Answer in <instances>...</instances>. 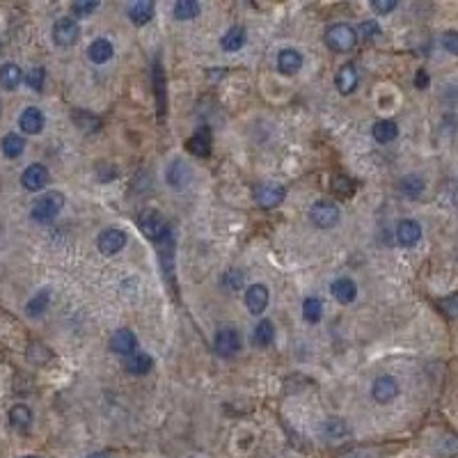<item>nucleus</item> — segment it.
<instances>
[{"instance_id":"obj_11","label":"nucleus","mask_w":458,"mask_h":458,"mask_svg":"<svg viewBox=\"0 0 458 458\" xmlns=\"http://www.w3.org/2000/svg\"><path fill=\"white\" fill-rule=\"evenodd\" d=\"M397 239L404 248H412L421 239V227L417 220H401L397 227Z\"/></svg>"},{"instance_id":"obj_5","label":"nucleus","mask_w":458,"mask_h":458,"mask_svg":"<svg viewBox=\"0 0 458 458\" xmlns=\"http://www.w3.org/2000/svg\"><path fill=\"white\" fill-rule=\"evenodd\" d=\"M78 34H81V28L74 19H60L55 21L53 26V41L57 46H71L78 41Z\"/></svg>"},{"instance_id":"obj_39","label":"nucleus","mask_w":458,"mask_h":458,"mask_svg":"<svg viewBox=\"0 0 458 458\" xmlns=\"http://www.w3.org/2000/svg\"><path fill=\"white\" fill-rule=\"evenodd\" d=\"M442 310H445L449 317H458V293H454V296H449L442 300Z\"/></svg>"},{"instance_id":"obj_8","label":"nucleus","mask_w":458,"mask_h":458,"mask_svg":"<svg viewBox=\"0 0 458 458\" xmlns=\"http://www.w3.org/2000/svg\"><path fill=\"white\" fill-rule=\"evenodd\" d=\"M21 183H23V188L30 190V192H37L41 188H46L48 170L44 166H39V163H34V166H30L23 172V177H21Z\"/></svg>"},{"instance_id":"obj_19","label":"nucleus","mask_w":458,"mask_h":458,"mask_svg":"<svg viewBox=\"0 0 458 458\" xmlns=\"http://www.w3.org/2000/svg\"><path fill=\"white\" fill-rule=\"evenodd\" d=\"M357 88V71L353 64H344L337 74V90L341 94H350Z\"/></svg>"},{"instance_id":"obj_40","label":"nucleus","mask_w":458,"mask_h":458,"mask_svg":"<svg viewBox=\"0 0 458 458\" xmlns=\"http://www.w3.org/2000/svg\"><path fill=\"white\" fill-rule=\"evenodd\" d=\"M360 30H362L364 37H369V39H371V37H376V34L381 32V28H378L376 21H364V23L360 26Z\"/></svg>"},{"instance_id":"obj_28","label":"nucleus","mask_w":458,"mask_h":458,"mask_svg":"<svg viewBox=\"0 0 458 458\" xmlns=\"http://www.w3.org/2000/svg\"><path fill=\"white\" fill-rule=\"evenodd\" d=\"M321 314H323V305H321L319 298H307L303 303V317L307 323H319Z\"/></svg>"},{"instance_id":"obj_2","label":"nucleus","mask_w":458,"mask_h":458,"mask_svg":"<svg viewBox=\"0 0 458 458\" xmlns=\"http://www.w3.org/2000/svg\"><path fill=\"white\" fill-rule=\"evenodd\" d=\"M357 41V34L350 26L346 23H335L326 30V44L328 48H332V51L337 53H346L350 48L355 46Z\"/></svg>"},{"instance_id":"obj_38","label":"nucleus","mask_w":458,"mask_h":458,"mask_svg":"<svg viewBox=\"0 0 458 458\" xmlns=\"http://www.w3.org/2000/svg\"><path fill=\"white\" fill-rule=\"evenodd\" d=\"M397 7V0H374L371 3V10L378 12V14H388Z\"/></svg>"},{"instance_id":"obj_37","label":"nucleus","mask_w":458,"mask_h":458,"mask_svg":"<svg viewBox=\"0 0 458 458\" xmlns=\"http://www.w3.org/2000/svg\"><path fill=\"white\" fill-rule=\"evenodd\" d=\"M99 7V3H94V0H92V3H74L71 5V12L74 14H78V17H85V14H92Z\"/></svg>"},{"instance_id":"obj_6","label":"nucleus","mask_w":458,"mask_h":458,"mask_svg":"<svg viewBox=\"0 0 458 458\" xmlns=\"http://www.w3.org/2000/svg\"><path fill=\"white\" fill-rule=\"evenodd\" d=\"M284 188L277 183H261L255 188V199L257 204L263 206V209H273V206H277L284 199Z\"/></svg>"},{"instance_id":"obj_35","label":"nucleus","mask_w":458,"mask_h":458,"mask_svg":"<svg viewBox=\"0 0 458 458\" xmlns=\"http://www.w3.org/2000/svg\"><path fill=\"white\" fill-rule=\"evenodd\" d=\"M332 190L339 192V195H350V192H353V183H350L346 177H335Z\"/></svg>"},{"instance_id":"obj_24","label":"nucleus","mask_w":458,"mask_h":458,"mask_svg":"<svg viewBox=\"0 0 458 458\" xmlns=\"http://www.w3.org/2000/svg\"><path fill=\"white\" fill-rule=\"evenodd\" d=\"M26 149V140L19 133H7L3 138V154L7 159H19Z\"/></svg>"},{"instance_id":"obj_44","label":"nucleus","mask_w":458,"mask_h":458,"mask_svg":"<svg viewBox=\"0 0 458 458\" xmlns=\"http://www.w3.org/2000/svg\"><path fill=\"white\" fill-rule=\"evenodd\" d=\"M26 458H37V456H26Z\"/></svg>"},{"instance_id":"obj_20","label":"nucleus","mask_w":458,"mask_h":458,"mask_svg":"<svg viewBox=\"0 0 458 458\" xmlns=\"http://www.w3.org/2000/svg\"><path fill=\"white\" fill-rule=\"evenodd\" d=\"M88 57L94 64H103V62H108L110 57H112V44L108 39H97V41H92L90 44V48H88Z\"/></svg>"},{"instance_id":"obj_31","label":"nucleus","mask_w":458,"mask_h":458,"mask_svg":"<svg viewBox=\"0 0 458 458\" xmlns=\"http://www.w3.org/2000/svg\"><path fill=\"white\" fill-rule=\"evenodd\" d=\"M401 190H404L408 197H419L421 192H424V179H421V177H406V179H401Z\"/></svg>"},{"instance_id":"obj_27","label":"nucleus","mask_w":458,"mask_h":458,"mask_svg":"<svg viewBox=\"0 0 458 458\" xmlns=\"http://www.w3.org/2000/svg\"><path fill=\"white\" fill-rule=\"evenodd\" d=\"M220 44H223V48L225 51H239V48L246 44V30H243V28H232V30H227L225 32V37H223V41H220Z\"/></svg>"},{"instance_id":"obj_3","label":"nucleus","mask_w":458,"mask_h":458,"mask_svg":"<svg viewBox=\"0 0 458 458\" xmlns=\"http://www.w3.org/2000/svg\"><path fill=\"white\" fill-rule=\"evenodd\" d=\"M64 206V197L62 192H46V195H41L37 202L32 206V218L37 220V223H48V220H53L57 213L62 211Z\"/></svg>"},{"instance_id":"obj_23","label":"nucleus","mask_w":458,"mask_h":458,"mask_svg":"<svg viewBox=\"0 0 458 458\" xmlns=\"http://www.w3.org/2000/svg\"><path fill=\"white\" fill-rule=\"evenodd\" d=\"M186 147H188V152L195 156H209V147H211L209 131H197L192 138H188Z\"/></svg>"},{"instance_id":"obj_26","label":"nucleus","mask_w":458,"mask_h":458,"mask_svg":"<svg viewBox=\"0 0 458 458\" xmlns=\"http://www.w3.org/2000/svg\"><path fill=\"white\" fill-rule=\"evenodd\" d=\"M126 369L138 376L147 374V371L152 369V357H149L147 353H138V350H135V353L126 360Z\"/></svg>"},{"instance_id":"obj_36","label":"nucleus","mask_w":458,"mask_h":458,"mask_svg":"<svg viewBox=\"0 0 458 458\" xmlns=\"http://www.w3.org/2000/svg\"><path fill=\"white\" fill-rule=\"evenodd\" d=\"M442 46L452 55H458V32H447L445 37H442Z\"/></svg>"},{"instance_id":"obj_4","label":"nucleus","mask_w":458,"mask_h":458,"mask_svg":"<svg viewBox=\"0 0 458 458\" xmlns=\"http://www.w3.org/2000/svg\"><path fill=\"white\" fill-rule=\"evenodd\" d=\"M310 218L317 227L330 229V227H335L339 223V206L332 204V202H319V204L312 206Z\"/></svg>"},{"instance_id":"obj_16","label":"nucleus","mask_w":458,"mask_h":458,"mask_svg":"<svg viewBox=\"0 0 458 458\" xmlns=\"http://www.w3.org/2000/svg\"><path fill=\"white\" fill-rule=\"evenodd\" d=\"M332 296L339 300L341 305H348L353 303L355 296H357V286L353 280H348V277H339V280H335L332 286H330Z\"/></svg>"},{"instance_id":"obj_34","label":"nucleus","mask_w":458,"mask_h":458,"mask_svg":"<svg viewBox=\"0 0 458 458\" xmlns=\"http://www.w3.org/2000/svg\"><path fill=\"white\" fill-rule=\"evenodd\" d=\"M26 83L30 85L32 90H37V92H39L41 88H44V69H41V67L30 69V71H28V74H26Z\"/></svg>"},{"instance_id":"obj_12","label":"nucleus","mask_w":458,"mask_h":458,"mask_svg":"<svg viewBox=\"0 0 458 458\" xmlns=\"http://www.w3.org/2000/svg\"><path fill=\"white\" fill-rule=\"evenodd\" d=\"M110 348L119 355H133L138 348V339L131 330H117L110 339Z\"/></svg>"},{"instance_id":"obj_15","label":"nucleus","mask_w":458,"mask_h":458,"mask_svg":"<svg viewBox=\"0 0 458 458\" xmlns=\"http://www.w3.org/2000/svg\"><path fill=\"white\" fill-rule=\"evenodd\" d=\"M19 126L23 128V133H39L44 128V112L39 108H26L19 117Z\"/></svg>"},{"instance_id":"obj_13","label":"nucleus","mask_w":458,"mask_h":458,"mask_svg":"<svg viewBox=\"0 0 458 458\" xmlns=\"http://www.w3.org/2000/svg\"><path fill=\"white\" fill-rule=\"evenodd\" d=\"M216 348L223 355H234L236 350L241 348L239 332H236L234 328H223V330H218V335H216Z\"/></svg>"},{"instance_id":"obj_9","label":"nucleus","mask_w":458,"mask_h":458,"mask_svg":"<svg viewBox=\"0 0 458 458\" xmlns=\"http://www.w3.org/2000/svg\"><path fill=\"white\" fill-rule=\"evenodd\" d=\"M126 246V234L121 232V229H106L99 236V250H101L103 255H117L121 248Z\"/></svg>"},{"instance_id":"obj_7","label":"nucleus","mask_w":458,"mask_h":458,"mask_svg":"<svg viewBox=\"0 0 458 458\" xmlns=\"http://www.w3.org/2000/svg\"><path fill=\"white\" fill-rule=\"evenodd\" d=\"M399 395V383L392 376H381L374 381V388H371V397H374L378 404H390L395 401Z\"/></svg>"},{"instance_id":"obj_1","label":"nucleus","mask_w":458,"mask_h":458,"mask_svg":"<svg viewBox=\"0 0 458 458\" xmlns=\"http://www.w3.org/2000/svg\"><path fill=\"white\" fill-rule=\"evenodd\" d=\"M138 225H140V232L145 234L147 239H152L154 243H159L161 239H166V236L170 234V227L166 223V218L154 209L142 211L138 216Z\"/></svg>"},{"instance_id":"obj_18","label":"nucleus","mask_w":458,"mask_h":458,"mask_svg":"<svg viewBox=\"0 0 458 458\" xmlns=\"http://www.w3.org/2000/svg\"><path fill=\"white\" fill-rule=\"evenodd\" d=\"M23 81V71L19 69V64L7 62L0 67V88L5 90H17L19 83Z\"/></svg>"},{"instance_id":"obj_43","label":"nucleus","mask_w":458,"mask_h":458,"mask_svg":"<svg viewBox=\"0 0 458 458\" xmlns=\"http://www.w3.org/2000/svg\"><path fill=\"white\" fill-rule=\"evenodd\" d=\"M88 458H108V454H92V456H88Z\"/></svg>"},{"instance_id":"obj_30","label":"nucleus","mask_w":458,"mask_h":458,"mask_svg":"<svg viewBox=\"0 0 458 458\" xmlns=\"http://www.w3.org/2000/svg\"><path fill=\"white\" fill-rule=\"evenodd\" d=\"M10 421L17 428H26V426H30V421H32V412H30V408L28 406H14L12 410H10Z\"/></svg>"},{"instance_id":"obj_32","label":"nucleus","mask_w":458,"mask_h":458,"mask_svg":"<svg viewBox=\"0 0 458 458\" xmlns=\"http://www.w3.org/2000/svg\"><path fill=\"white\" fill-rule=\"evenodd\" d=\"M48 300H51V293H48V289H44V291H39L37 296H34L30 303H28V314L30 317H37V314H41L48 307Z\"/></svg>"},{"instance_id":"obj_29","label":"nucleus","mask_w":458,"mask_h":458,"mask_svg":"<svg viewBox=\"0 0 458 458\" xmlns=\"http://www.w3.org/2000/svg\"><path fill=\"white\" fill-rule=\"evenodd\" d=\"M199 14V5L195 0H179L175 5V19L179 21H188V19H195Z\"/></svg>"},{"instance_id":"obj_14","label":"nucleus","mask_w":458,"mask_h":458,"mask_svg":"<svg viewBox=\"0 0 458 458\" xmlns=\"http://www.w3.org/2000/svg\"><path fill=\"white\" fill-rule=\"evenodd\" d=\"M300 67H303V55L298 51H293V48H284V51H280V55H277V69H280L284 76L298 74Z\"/></svg>"},{"instance_id":"obj_21","label":"nucleus","mask_w":458,"mask_h":458,"mask_svg":"<svg viewBox=\"0 0 458 458\" xmlns=\"http://www.w3.org/2000/svg\"><path fill=\"white\" fill-rule=\"evenodd\" d=\"M399 135V126H397V121H392V119H381V121H376V126H374V138L381 142V145H388V142H392Z\"/></svg>"},{"instance_id":"obj_17","label":"nucleus","mask_w":458,"mask_h":458,"mask_svg":"<svg viewBox=\"0 0 458 458\" xmlns=\"http://www.w3.org/2000/svg\"><path fill=\"white\" fill-rule=\"evenodd\" d=\"M128 17L135 26H145L154 19V3L149 0H138V3L128 5Z\"/></svg>"},{"instance_id":"obj_41","label":"nucleus","mask_w":458,"mask_h":458,"mask_svg":"<svg viewBox=\"0 0 458 458\" xmlns=\"http://www.w3.org/2000/svg\"><path fill=\"white\" fill-rule=\"evenodd\" d=\"M225 282L229 284V289H239L241 282H243V275H241V273H236V270H232V273H227V275H225Z\"/></svg>"},{"instance_id":"obj_10","label":"nucleus","mask_w":458,"mask_h":458,"mask_svg":"<svg viewBox=\"0 0 458 458\" xmlns=\"http://www.w3.org/2000/svg\"><path fill=\"white\" fill-rule=\"evenodd\" d=\"M246 305L252 314H261L268 307V289L263 284H252L246 291Z\"/></svg>"},{"instance_id":"obj_42","label":"nucleus","mask_w":458,"mask_h":458,"mask_svg":"<svg viewBox=\"0 0 458 458\" xmlns=\"http://www.w3.org/2000/svg\"><path fill=\"white\" fill-rule=\"evenodd\" d=\"M415 85H417L419 90H424L426 85H428V76H426V71H419L417 74V81H415Z\"/></svg>"},{"instance_id":"obj_33","label":"nucleus","mask_w":458,"mask_h":458,"mask_svg":"<svg viewBox=\"0 0 458 458\" xmlns=\"http://www.w3.org/2000/svg\"><path fill=\"white\" fill-rule=\"evenodd\" d=\"M74 121L83 128V131H97L99 128V119L92 117V114H88V112H76Z\"/></svg>"},{"instance_id":"obj_25","label":"nucleus","mask_w":458,"mask_h":458,"mask_svg":"<svg viewBox=\"0 0 458 458\" xmlns=\"http://www.w3.org/2000/svg\"><path fill=\"white\" fill-rule=\"evenodd\" d=\"M273 339H275V326L266 319L259 321L257 328H255V344L257 346H261V348H266V346L273 344Z\"/></svg>"},{"instance_id":"obj_22","label":"nucleus","mask_w":458,"mask_h":458,"mask_svg":"<svg viewBox=\"0 0 458 458\" xmlns=\"http://www.w3.org/2000/svg\"><path fill=\"white\" fill-rule=\"evenodd\" d=\"M190 181V172L188 168L183 166L181 161H175L172 166L168 168V183L175 186V188H183L186 183Z\"/></svg>"}]
</instances>
